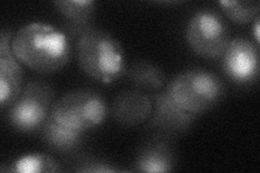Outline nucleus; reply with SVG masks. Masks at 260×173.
<instances>
[{"instance_id":"f257e3e1","label":"nucleus","mask_w":260,"mask_h":173,"mask_svg":"<svg viewBox=\"0 0 260 173\" xmlns=\"http://www.w3.org/2000/svg\"><path fill=\"white\" fill-rule=\"evenodd\" d=\"M12 52L21 63L39 74L62 70L71 59V38L51 24L31 22L12 38Z\"/></svg>"},{"instance_id":"f03ea898","label":"nucleus","mask_w":260,"mask_h":173,"mask_svg":"<svg viewBox=\"0 0 260 173\" xmlns=\"http://www.w3.org/2000/svg\"><path fill=\"white\" fill-rule=\"evenodd\" d=\"M79 67L87 76L101 84H111L125 76L127 71L123 46L109 31L91 28L76 43Z\"/></svg>"},{"instance_id":"7ed1b4c3","label":"nucleus","mask_w":260,"mask_h":173,"mask_svg":"<svg viewBox=\"0 0 260 173\" xmlns=\"http://www.w3.org/2000/svg\"><path fill=\"white\" fill-rule=\"evenodd\" d=\"M165 89L181 110L198 118L220 104L226 94L223 79L200 67L177 74Z\"/></svg>"},{"instance_id":"20e7f679","label":"nucleus","mask_w":260,"mask_h":173,"mask_svg":"<svg viewBox=\"0 0 260 173\" xmlns=\"http://www.w3.org/2000/svg\"><path fill=\"white\" fill-rule=\"evenodd\" d=\"M109 113L108 103L100 93L78 89L54 101L50 116L64 126L87 132L102 125Z\"/></svg>"},{"instance_id":"39448f33","label":"nucleus","mask_w":260,"mask_h":173,"mask_svg":"<svg viewBox=\"0 0 260 173\" xmlns=\"http://www.w3.org/2000/svg\"><path fill=\"white\" fill-rule=\"evenodd\" d=\"M53 103L54 91L48 82L29 80L23 86L18 98L8 107L7 120L20 132H36L50 115Z\"/></svg>"},{"instance_id":"423d86ee","label":"nucleus","mask_w":260,"mask_h":173,"mask_svg":"<svg viewBox=\"0 0 260 173\" xmlns=\"http://www.w3.org/2000/svg\"><path fill=\"white\" fill-rule=\"evenodd\" d=\"M185 39L195 54L216 60L222 56L230 43V28L220 12L202 9L195 12L186 24Z\"/></svg>"},{"instance_id":"0eeeda50","label":"nucleus","mask_w":260,"mask_h":173,"mask_svg":"<svg viewBox=\"0 0 260 173\" xmlns=\"http://www.w3.org/2000/svg\"><path fill=\"white\" fill-rule=\"evenodd\" d=\"M153 109L146 128L154 135L173 139L182 135L192 128L198 117L181 110L170 97L165 87L159 91L151 93Z\"/></svg>"},{"instance_id":"6e6552de","label":"nucleus","mask_w":260,"mask_h":173,"mask_svg":"<svg viewBox=\"0 0 260 173\" xmlns=\"http://www.w3.org/2000/svg\"><path fill=\"white\" fill-rule=\"evenodd\" d=\"M224 75L240 86H249L259 76L258 46L242 37L231 39L221 56Z\"/></svg>"},{"instance_id":"1a4fd4ad","label":"nucleus","mask_w":260,"mask_h":173,"mask_svg":"<svg viewBox=\"0 0 260 173\" xmlns=\"http://www.w3.org/2000/svg\"><path fill=\"white\" fill-rule=\"evenodd\" d=\"M11 30L3 29L0 35V106L8 109L23 89V70L12 52Z\"/></svg>"},{"instance_id":"9d476101","label":"nucleus","mask_w":260,"mask_h":173,"mask_svg":"<svg viewBox=\"0 0 260 173\" xmlns=\"http://www.w3.org/2000/svg\"><path fill=\"white\" fill-rule=\"evenodd\" d=\"M152 109L150 94L137 89H127L114 97L111 114L119 126L136 127L149 120Z\"/></svg>"},{"instance_id":"9b49d317","label":"nucleus","mask_w":260,"mask_h":173,"mask_svg":"<svg viewBox=\"0 0 260 173\" xmlns=\"http://www.w3.org/2000/svg\"><path fill=\"white\" fill-rule=\"evenodd\" d=\"M177 155L170 139L154 135L143 143L135 157L134 171L161 173L175 169Z\"/></svg>"},{"instance_id":"f8f14e48","label":"nucleus","mask_w":260,"mask_h":173,"mask_svg":"<svg viewBox=\"0 0 260 173\" xmlns=\"http://www.w3.org/2000/svg\"><path fill=\"white\" fill-rule=\"evenodd\" d=\"M55 10L63 16L65 32L70 38H79L87 30L93 28L95 3L93 0H58Z\"/></svg>"},{"instance_id":"ddd939ff","label":"nucleus","mask_w":260,"mask_h":173,"mask_svg":"<svg viewBox=\"0 0 260 173\" xmlns=\"http://www.w3.org/2000/svg\"><path fill=\"white\" fill-rule=\"evenodd\" d=\"M43 142L51 151L63 154L73 155L78 153L86 141V132L72 129L55 121L50 115L38 131Z\"/></svg>"},{"instance_id":"4468645a","label":"nucleus","mask_w":260,"mask_h":173,"mask_svg":"<svg viewBox=\"0 0 260 173\" xmlns=\"http://www.w3.org/2000/svg\"><path fill=\"white\" fill-rule=\"evenodd\" d=\"M125 76L134 89L154 93L165 87L166 76L156 64L148 60H137L127 66Z\"/></svg>"},{"instance_id":"2eb2a0df","label":"nucleus","mask_w":260,"mask_h":173,"mask_svg":"<svg viewBox=\"0 0 260 173\" xmlns=\"http://www.w3.org/2000/svg\"><path fill=\"white\" fill-rule=\"evenodd\" d=\"M62 170L61 164L51 156L43 153H29L14 159L4 171L19 173H53Z\"/></svg>"},{"instance_id":"dca6fc26","label":"nucleus","mask_w":260,"mask_h":173,"mask_svg":"<svg viewBox=\"0 0 260 173\" xmlns=\"http://www.w3.org/2000/svg\"><path fill=\"white\" fill-rule=\"evenodd\" d=\"M228 19L235 24H248L259 15V2H242V0H221L218 3Z\"/></svg>"},{"instance_id":"f3484780","label":"nucleus","mask_w":260,"mask_h":173,"mask_svg":"<svg viewBox=\"0 0 260 173\" xmlns=\"http://www.w3.org/2000/svg\"><path fill=\"white\" fill-rule=\"evenodd\" d=\"M73 171L84 173H111L119 172L121 171V169L116 167L114 163L108 161L107 159L98 157H85L78 158L75 163V168L73 169Z\"/></svg>"},{"instance_id":"a211bd4d","label":"nucleus","mask_w":260,"mask_h":173,"mask_svg":"<svg viewBox=\"0 0 260 173\" xmlns=\"http://www.w3.org/2000/svg\"><path fill=\"white\" fill-rule=\"evenodd\" d=\"M253 35L255 38V44L259 46L260 43V16L258 15L257 18L253 21Z\"/></svg>"}]
</instances>
